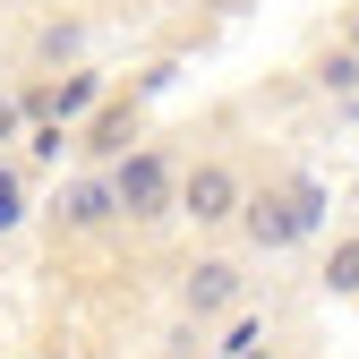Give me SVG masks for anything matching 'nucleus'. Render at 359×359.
<instances>
[{
  "mask_svg": "<svg viewBox=\"0 0 359 359\" xmlns=\"http://www.w3.org/2000/svg\"><path fill=\"white\" fill-rule=\"evenodd\" d=\"M171 197H180V163L163 146H128L111 163V205H120V222H154V214H171Z\"/></svg>",
  "mask_w": 359,
  "mask_h": 359,
  "instance_id": "f257e3e1",
  "label": "nucleus"
},
{
  "mask_svg": "<svg viewBox=\"0 0 359 359\" xmlns=\"http://www.w3.org/2000/svg\"><path fill=\"white\" fill-rule=\"evenodd\" d=\"M240 197H248V189H240V171L205 154L197 171H180V197H171V205L189 214L197 231H222V222H240Z\"/></svg>",
  "mask_w": 359,
  "mask_h": 359,
  "instance_id": "f03ea898",
  "label": "nucleus"
},
{
  "mask_svg": "<svg viewBox=\"0 0 359 359\" xmlns=\"http://www.w3.org/2000/svg\"><path fill=\"white\" fill-rule=\"evenodd\" d=\"M240 299H248V274H240L231 257H197V265H189V283H180V308H189L197 325H205V317H231Z\"/></svg>",
  "mask_w": 359,
  "mask_h": 359,
  "instance_id": "7ed1b4c3",
  "label": "nucleus"
},
{
  "mask_svg": "<svg viewBox=\"0 0 359 359\" xmlns=\"http://www.w3.org/2000/svg\"><path fill=\"white\" fill-rule=\"evenodd\" d=\"M52 222H60V231H103V222H120L111 180H69V189H60V205H52Z\"/></svg>",
  "mask_w": 359,
  "mask_h": 359,
  "instance_id": "20e7f679",
  "label": "nucleus"
},
{
  "mask_svg": "<svg viewBox=\"0 0 359 359\" xmlns=\"http://www.w3.org/2000/svg\"><path fill=\"white\" fill-rule=\"evenodd\" d=\"M240 222H248V240H257V248H291V240H299L291 197H240Z\"/></svg>",
  "mask_w": 359,
  "mask_h": 359,
  "instance_id": "39448f33",
  "label": "nucleus"
},
{
  "mask_svg": "<svg viewBox=\"0 0 359 359\" xmlns=\"http://www.w3.org/2000/svg\"><path fill=\"white\" fill-rule=\"evenodd\" d=\"M128 137H137V103H103L95 128H86V154H95V163H120Z\"/></svg>",
  "mask_w": 359,
  "mask_h": 359,
  "instance_id": "423d86ee",
  "label": "nucleus"
},
{
  "mask_svg": "<svg viewBox=\"0 0 359 359\" xmlns=\"http://www.w3.org/2000/svg\"><path fill=\"white\" fill-rule=\"evenodd\" d=\"M95 103H103V77H95V69H77L69 86H43V120H52V128L77 120V111H95Z\"/></svg>",
  "mask_w": 359,
  "mask_h": 359,
  "instance_id": "0eeeda50",
  "label": "nucleus"
},
{
  "mask_svg": "<svg viewBox=\"0 0 359 359\" xmlns=\"http://www.w3.org/2000/svg\"><path fill=\"white\" fill-rule=\"evenodd\" d=\"M325 291L359 299V240H334V257H325Z\"/></svg>",
  "mask_w": 359,
  "mask_h": 359,
  "instance_id": "6e6552de",
  "label": "nucleus"
},
{
  "mask_svg": "<svg viewBox=\"0 0 359 359\" xmlns=\"http://www.w3.org/2000/svg\"><path fill=\"white\" fill-rule=\"evenodd\" d=\"M18 222H26V171L0 163V231H18Z\"/></svg>",
  "mask_w": 359,
  "mask_h": 359,
  "instance_id": "1a4fd4ad",
  "label": "nucleus"
},
{
  "mask_svg": "<svg viewBox=\"0 0 359 359\" xmlns=\"http://www.w3.org/2000/svg\"><path fill=\"white\" fill-rule=\"evenodd\" d=\"M248 351H265V325L231 308V325H222V359H248Z\"/></svg>",
  "mask_w": 359,
  "mask_h": 359,
  "instance_id": "9d476101",
  "label": "nucleus"
},
{
  "mask_svg": "<svg viewBox=\"0 0 359 359\" xmlns=\"http://www.w3.org/2000/svg\"><path fill=\"white\" fill-rule=\"evenodd\" d=\"M317 86H325V95H359V43H351V52H334V60L317 69Z\"/></svg>",
  "mask_w": 359,
  "mask_h": 359,
  "instance_id": "9b49d317",
  "label": "nucleus"
},
{
  "mask_svg": "<svg viewBox=\"0 0 359 359\" xmlns=\"http://www.w3.org/2000/svg\"><path fill=\"white\" fill-rule=\"evenodd\" d=\"M18 120H26V111H18L9 95H0V146H9V137H18Z\"/></svg>",
  "mask_w": 359,
  "mask_h": 359,
  "instance_id": "f8f14e48",
  "label": "nucleus"
},
{
  "mask_svg": "<svg viewBox=\"0 0 359 359\" xmlns=\"http://www.w3.org/2000/svg\"><path fill=\"white\" fill-rule=\"evenodd\" d=\"M248 359H274V351H248Z\"/></svg>",
  "mask_w": 359,
  "mask_h": 359,
  "instance_id": "ddd939ff",
  "label": "nucleus"
},
{
  "mask_svg": "<svg viewBox=\"0 0 359 359\" xmlns=\"http://www.w3.org/2000/svg\"><path fill=\"white\" fill-rule=\"evenodd\" d=\"M351 43H359V18H351Z\"/></svg>",
  "mask_w": 359,
  "mask_h": 359,
  "instance_id": "4468645a",
  "label": "nucleus"
}]
</instances>
